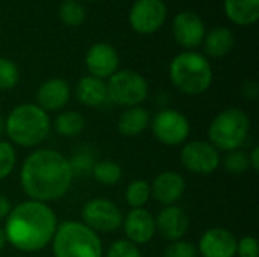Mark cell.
Masks as SVG:
<instances>
[{
	"label": "cell",
	"mask_w": 259,
	"mask_h": 257,
	"mask_svg": "<svg viewBox=\"0 0 259 257\" xmlns=\"http://www.w3.org/2000/svg\"><path fill=\"white\" fill-rule=\"evenodd\" d=\"M8 244V241H6V235H5V230L0 227V253L3 251V248H5V245Z\"/></svg>",
	"instance_id": "cell-37"
},
{
	"label": "cell",
	"mask_w": 259,
	"mask_h": 257,
	"mask_svg": "<svg viewBox=\"0 0 259 257\" xmlns=\"http://www.w3.org/2000/svg\"><path fill=\"white\" fill-rule=\"evenodd\" d=\"M70 161V167H71V171H73V176H79V177H85V176H90L91 171H93V167H94V159L90 153L87 151H79L76 153Z\"/></svg>",
	"instance_id": "cell-30"
},
{
	"label": "cell",
	"mask_w": 259,
	"mask_h": 257,
	"mask_svg": "<svg viewBox=\"0 0 259 257\" xmlns=\"http://www.w3.org/2000/svg\"><path fill=\"white\" fill-rule=\"evenodd\" d=\"M93 177L103 186H114L121 180L123 170L117 162L112 161H100L96 162L91 171Z\"/></svg>",
	"instance_id": "cell-24"
},
{
	"label": "cell",
	"mask_w": 259,
	"mask_h": 257,
	"mask_svg": "<svg viewBox=\"0 0 259 257\" xmlns=\"http://www.w3.org/2000/svg\"><path fill=\"white\" fill-rule=\"evenodd\" d=\"M167 5L164 0H135L129 11V24L140 35L158 32L167 20Z\"/></svg>",
	"instance_id": "cell-10"
},
{
	"label": "cell",
	"mask_w": 259,
	"mask_h": 257,
	"mask_svg": "<svg viewBox=\"0 0 259 257\" xmlns=\"http://www.w3.org/2000/svg\"><path fill=\"white\" fill-rule=\"evenodd\" d=\"M250 132V118L240 108H228L217 114L209 124V142L219 151H234L246 142Z\"/></svg>",
	"instance_id": "cell-6"
},
{
	"label": "cell",
	"mask_w": 259,
	"mask_h": 257,
	"mask_svg": "<svg viewBox=\"0 0 259 257\" xmlns=\"http://www.w3.org/2000/svg\"><path fill=\"white\" fill-rule=\"evenodd\" d=\"M55 257H102L103 245L100 236L79 221L58 224L52 241Z\"/></svg>",
	"instance_id": "cell-5"
},
{
	"label": "cell",
	"mask_w": 259,
	"mask_h": 257,
	"mask_svg": "<svg viewBox=\"0 0 259 257\" xmlns=\"http://www.w3.org/2000/svg\"><path fill=\"white\" fill-rule=\"evenodd\" d=\"M52 121L46 111L35 103L15 106L5 120V132L11 144L18 147H36L50 133Z\"/></svg>",
	"instance_id": "cell-3"
},
{
	"label": "cell",
	"mask_w": 259,
	"mask_h": 257,
	"mask_svg": "<svg viewBox=\"0 0 259 257\" xmlns=\"http://www.w3.org/2000/svg\"><path fill=\"white\" fill-rule=\"evenodd\" d=\"M197 248L188 241H175L164 250V257H197Z\"/></svg>",
	"instance_id": "cell-32"
},
{
	"label": "cell",
	"mask_w": 259,
	"mask_h": 257,
	"mask_svg": "<svg viewBox=\"0 0 259 257\" xmlns=\"http://www.w3.org/2000/svg\"><path fill=\"white\" fill-rule=\"evenodd\" d=\"M58 14L59 20L68 27H77L87 18V9L80 0H62Z\"/></svg>",
	"instance_id": "cell-25"
},
{
	"label": "cell",
	"mask_w": 259,
	"mask_h": 257,
	"mask_svg": "<svg viewBox=\"0 0 259 257\" xmlns=\"http://www.w3.org/2000/svg\"><path fill=\"white\" fill-rule=\"evenodd\" d=\"M150 185L149 182L143 180V179H137L132 180L124 192V200L127 203L129 208L132 209H138V208H144L147 204V201L150 200Z\"/></svg>",
	"instance_id": "cell-26"
},
{
	"label": "cell",
	"mask_w": 259,
	"mask_h": 257,
	"mask_svg": "<svg viewBox=\"0 0 259 257\" xmlns=\"http://www.w3.org/2000/svg\"><path fill=\"white\" fill-rule=\"evenodd\" d=\"M8 244L23 253H35L52 244L58 229V217L47 204L35 200L21 201L12 206L5 220Z\"/></svg>",
	"instance_id": "cell-2"
},
{
	"label": "cell",
	"mask_w": 259,
	"mask_h": 257,
	"mask_svg": "<svg viewBox=\"0 0 259 257\" xmlns=\"http://www.w3.org/2000/svg\"><path fill=\"white\" fill-rule=\"evenodd\" d=\"M238 257H259L258 241L253 236H244L237 242V253Z\"/></svg>",
	"instance_id": "cell-33"
},
{
	"label": "cell",
	"mask_w": 259,
	"mask_h": 257,
	"mask_svg": "<svg viewBox=\"0 0 259 257\" xmlns=\"http://www.w3.org/2000/svg\"><path fill=\"white\" fill-rule=\"evenodd\" d=\"M190 121L188 118L176 109L159 111L152 121L153 136L164 145H182L190 136Z\"/></svg>",
	"instance_id": "cell-9"
},
{
	"label": "cell",
	"mask_w": 259,
	"mask_h": 257,
	"mask_svg": "<svg viewBox=\"0 0 259 257\" xmlns=\"http://www.w3.org/2000/svg\"><path fill=\"white\" fill-rule=\"evenodd\" d=\"M74 95L79 103L88 108H97L102 106L108 100V91L106 83L102 79H97L94 76H83L79 79L74 88Z\"/></svg>",
	"instance_id": "cell-19"
},
{
	"label": "cell",
	"mask_w": 259,
	"mask_h": 257,
	"mask_svg": "<svg viewBox=\"0 0 259 257\" xmlns=\"http://www.w3.org/2000/svg\"><path fill=\"white\" fill-rule=\"evenodd\" d=\"M123 230L126 239L132 244L146 245L156 235L155 217L144 208L131 209L126 217H123Z\"/></svg>",
	"instance_id": "cell-14"
},
{
	"label": "cell",
	"mask_w": 259,
	"mask_h": 257,
	"mask_svg": "<svg viewBox=\"0 0 259 257\" xmlns=\"http://www.w3.org/2000/svg\"><path fill=\"white\" fill-rule=\"evenodd\" d=\"M249 164H250V168L253 171H258L259 170V147H253L252 153L249 155Z\"/></svg>",
	"instance_id": "cell-36"
},
{
	"label": "cell",
	"mask_w": 259,
	"mask_h": 257,
	"mask_svg": "<svg viewBox=\"0 0 259 257\" xmlns=\"http://www.w3.org/2000/svg\"><path fill=\"white\" fill-rule=\"evenodd\" d=\"M155 226H156V233H159L165 241L175 242V241H181L188 232L190 218L182 208L176 204L165 206L156 215Z\"/></svg>",
	"instance_id": "cell-16"
},
{
	"label": "cell",
	"mask_w": 259,
	"mask_h": 257,
	"mask_svg": "<svg viewBox=\"0 0 259 257\" xmlns=\"http://www.w3.org/2000/svg\"><path fill=\"white\" fill-rule=\"evenodd\" d=\"M5 133V118L2 117V114H0V136Z\"/></svg>",
	"instance_id": "cell-38"
},
{
	"label": "cell",
	"mask_w": 259,
	"mask_h": 257,
	"mask_svg": "<svg viewBox=\"0 0 259 257\" xmlns=\"http://www.w3.org/2000/svg\"><path fill=\"white\" fill-rule=\"evenodd\" d=\"M106 257H143L140 248L127 239H118L108 248Z\"/></svg>",
	"instance_id": "cell-31"
},
{
	"label": "cell",
	"mask_w": 259,
	"mask_h": 257,
	"mask_svg": "<svg viewBox=\"0 0 259 257\" xmlns=\"http://www.w3.org/2000/svg\"><path fill=\"white\" fill-rule=\"evenodd\" d=\"M71 97V89L70 85L59 77H52L47 79L39 85L36 89V103L42 111L49 112H56L64 109Z\"/></svg>",
	"instance_id": "cell-18"
},
{
	"label": "cell",
	"mask_w": 259,
	"mask_h": 257,
	"mask_svg": "<svg viewBox=\"0 0 259 257\" xmlns=\"http://www.w3.org/2000/svg\"><path fill=\"white\" fill-rule=\"evenodd\" d=\"M223 8L237 26H252L259 20V0H223Z\"/></svg>",
	"instance_id": "cell-21"
},
{
	"label": "cell",
	"mask_w": 259,
	"mask_h": 257,
	"mask_svg": "<svg viewBox=\"0 0 259 257\" xmlns=\"http://www.w3.org/2000/svg\"><path fill=\"white\" fill-rule=\"evenodd\" d=\"M259 88L258 83L255 80H250V82H246L244 86H243V95L249 100H255L258 97Z\"/></svg>",
	"instance_id": "cell-34"
},
{
	"label": "cell",
	"mask_w": 259,
	"mask_h": 257,
	"mask_svg": "<svg viewBox=\"0 0 259 257\" xmlns=\"http://www.w3.org/2000/svg\"><path fill=\"white\" fill-rule=\"evenodd\" d=\"M203 48L206 56L209 58H223L235 45V36L234 32L229 27L225 26H217L211 29L209 32L205 33L203 38Z\"/></svg>",
	"instance_id": "cell-20"
},
{
	"label": "cell",
	"mask_w": 259,
	"mask_h": 257,
	"mask_svg": "<svg viewBox=\"0 0 259 257\" xmlns=\"http://www.w3.org/2000/svg\"><path fill=\"white\" fill-rule=\"evenodd\" d=\"M238 239L225 227L208 229L199 241V250L202 257H235Z\"/></svg>",
	"instance_id": "cell-15"
},
{
	"label": "cell",
	"mask_w": 259,
	"mask_h": 257,
	"mask_svg": "<svg viewBox=\"0 0 259 257\" xmlns=\"http://www.w3.org/2000/svg\"><path fill=\"white\" fill-rule=\"evenodd\" d=\"M11 211H12V204H11L9 198H6L5 195L0 194V221L6 220L8 215L11 214Z\"/></svg>",
	"instance_id": "cell-35"
},
{
	"label": "cell",
	"mask_w": 259,
	"mask_h": 257,
	"mask_svg": "<svg viewBox=\"0 0 259 257\" xmlns=\"http://www.w3.org/2000/svg\"><path fill=\"white\" fill-rule=\"evenodd\" d=\"M73 171L70 161L59 151L39 148L32 151L23 162L20 183L29 200L49 203L62 198L71 183Z\"/></svg>",
	"instance_id": "cell-1"
},
{
	"label": "cell",
	"mask_w": 259,
	"mask_h": 257,
	"mask_svg": "<svg viewBox=\"0 0 259 257\" xmlns=\"http://www.w3.org/2000/svg\"><path fill=\"white\" fill-rule=\"evenodd\" d=\"M20 82V70L8 58L0 56V91H9Z\"/></svg>",
	"instance_id": "cell-27"
},
{
	"label": "cell",
	"mask_w": 259,
	"mask_h": 257,
	"mask_svg": "<svg viewBox=\"0 0 259 257\" xmlns=\"http://www.w3.org/2000/svg\"><path fill=\"white\" fill-rule=\"evenodd\" d=\"M223 165H225V170H226L229 174H235V176L244 174V173L250 168L249 156H247L244 151H241V150L229 151L228 156H226L225 161H223Z\"/></svg>",
	"instance_id": "cell-29"
},
{
	"label": "cell",
	"mask_w": 259,
	"mask_h": 257,
	"mask_svg": "<svg viewBox=\"0 0 259 257\" xmlns=\"http://www.w3.org/2000/svg\"><path fill=\"white\" fill-rule=\"evenodd\" d=\"M171 32L175 41L185 50L197 48L205 38L206 27L200 15L184 11L179 12L171 23Z\"/></svg>",
	"instance_id": "cell-12"
},
{
	"label": "cell",
	"mask_w": 259,
	"mask_h": 257,
	"mask_svg": "<svg viewBox=\"0 0 259 257\" xmlns=\"http://www.w3.org/2000/svg\"><path fill=\"white\" fill-rule=\"evenodd\" d=\"M85 65L90 76L97 79H109L115 71H118L120 58L117 50L108 42L93 44L85 55Z\"/></svg>",
	"instance_id": "cell-13"
},
{
	"label": "cell",
	"mask_w": 259,
	"mask_h": 257,
	"mask_svg": "<svg viewBox=\"0 0 259 257\" xmlns=\"http://www.w3.org/2000/svg\"><path fill=\"white\" fill-rule=\"evenodd\" d=\"M185 179L176 171H162L150 185V195L164 206L176 204L185 194Z\"/></svg>",
	"instance_id": "cell-17"
},
{
	"label": "cell",
	"mask_w": 259,
	"mask_h": 257,
	"mask_svg": "<svg viewBox=\"0 0 259 257\" xmlns=\"http://www.w3.org/2000/svg\"><path fill=\"white\" fill-rule=\"evenodd\" d=\"M17 164V153L11 142L0 139V180L8 179Z\"/></svg>",
	"instance_id": "cell-28"
},
{
	"label": "cell",
	"mask_w": 259,
	"mask_h": 257,
	"mask_svg": "<svg viewBox=\"0 0 259 257\" xmlns=\"http://www.w3.org/2000/svg\"><path fill=\"white\" fill-rule=\"evenodd\" d=\"M108 100L118 106L134 108L140 106L149 94V85L144 76L134 70L115 71L106 83Z\"/></svg>",
	"instance_id": "cell-7"
},
{
	"label": "cell",
	"mask_w": 259,
	"mask_h": 257,
	"mask_svg": "<svg viewBox=\"0 0 259 257\" xmlns=\"http://www.w3.org/2000/svg\"><path fill=\"white\" fill-rule=\"evenodd\" d=\"M168 76L175 88L187 95L203 94L214 79L209 59L194 50H185L175 56L168 67Z\"/></svg>",
	"instance_id": "cell-4"
},
{
	"label": "cell",
	"mask_w": 259,
	"mask_h": 257,
	"mask_svg": "<svg viewBox=\"0 0 259 257\" xmlns=\"http://www.w3.org/2000/svg\"><path fill=\"white\" fill-rule=\"evenodd\" d=\"M83 2H96V0H83Z\"/></svg>",
	"instance_id": "cell-39"
},
{
	"label": "cell",
	"mask_w": 259,
	"mask_h": 257,
	"mask_svg": "<svg viewBox=\"0 0 259 257\" xmlns=\"http://www.w3.org/2000/svg\"><path fill=\"white\" fill-rule=\"evenodd\" d=\"M182 165L194 174H212L222 162L220 151L209 141H191L181 150Z\"/></svg>",
	"instance_id": "cell-11"
},
{
	"label": "cell",
	"mask_w": 259,
	"mask_h": 257,
	"mask_svg": "<svg viewBox=\"0 0 259 257\" xmlns=\"http://www.w3.org/2000/svg\"><path fill=\"white\" fill-rule=\"evenodd\" d=\"M150 124L149 112L141 106L127 108L118 118L117 129L126 138H135L141 135Z\"/></svg>",
	"instance_id": "cell-22"
},
{
	"label": "cell",
	"mask_w": 259,
	"mask_h": 257,
	"mask_svg": "<svg viewBox=\"0 0 259 257\" xmlns=\"http://www.w3.org/2000/svg\"><path fill=\"white\" fill-rule=\"evenodd\" d=\"M53 127L59 136L76 138L85 129V118L76 111H64L55 118Z\"/></svg>",
	"instance_id": "cell-23"
},
{
	"label": "cell",
	"mask_w": 259,
	"mask_h": 257,
	"mask_svg": "<svg viewBox=\"0 0 259 257\" xmlns=\"http://www.w3.org/2000/svg\"><path fill=\"white\" fill-rule=\"evenodd\" d=\"M121 209L108 198H91L82 208V223L93 232L112 233L123 224Z\"/></svg>",
	"instance_id": "cell-8"
}]
</instances>
